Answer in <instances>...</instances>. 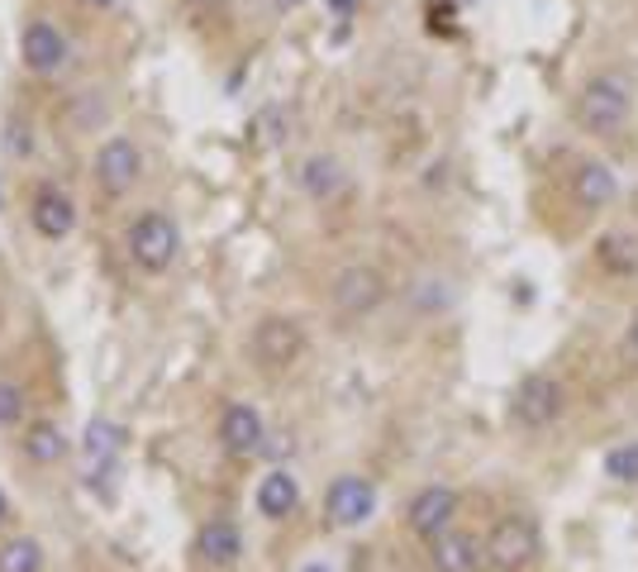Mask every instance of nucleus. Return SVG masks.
Wrapping results in <instances>:
<instances>
[{"label":"nucleus","instance_id":"nucleus-19","mask_svg":"<svg viewBox=\"0 0 638 572\" xmlns=\"http://www.w3.org/2000/svg\"><path fill=\"white\" fill-rule=\"evenodd\" d=\"M0 572H43V544L34 534L0 539Z\"/></svg>","mask_w":638,"mask_h":572},{"label":"nucleus","instance_id":"nucleus-15","mask_svg":"<svg viewBox=\"0 0 638 572\" xmlns=\"http://www.w3.org/2000/svg\"><path fill=\"white\" fill-rule=\"evenodd\" d=\"M429 563L434 572H476L486 563V544H476L462 530H443L439 539H429Z\"/></svg>","mask_w":638,"mask_h":572},{"label":"nucleus","instance_id":"nucleus-11","mask_svg":"<svg viewBox=\"0 0 638 572\" xmlns=\"http://www.w3.org/2000/svg\"><path fill=\"white\" fill-rule=\"evenodd\" d=\"M563 381L548 377V372H534V377H524L519 381V391H515V420L524 429H548L557 416H563Z\"/></svg>","mask_w":638,"mask_h":572},{"label":"nucleus","instance_id":"nucleus-3","mask_svg":"<svg viewBox=\"0 0 638 572\" xmlns=\"http://www.w3.org/2000/svg\"><path fill=\"white\" fill-rule=\"evenodd\" d=\"M248 354L263 372H286L306 354V329H300L291 315H263L248 334Z\"/></svg>","mask_w":638,"mask_h":572},{"label":"nucleus","instance_id":"nucleus-17","mask_svg":"<svg viewBox=\"0 0 638 572\" xmlns=\"http://www.w3.org/2000/svg\"><path fill=\"white\" fill-rule=\"evenodd\" d=\"M572 196H577L586 211H605V205L619 196V182L605 163H582L577 172H572Z\"/></svg>","mask_w":638,"mask_h":572},{"label":"nucleus","instance_id":"nucleus-5","mask_svg":"<svg viewBox=\"0 0 638 572\" xmlns=\"http://www.w3.org/2000/svg\"><path fill=\"white\" fill-rule=\"evenodd\" d=\"M377 515V487L372 477L362 472H343L333 477L329 491H325V520L333 530H362L367 520Z\"/></svg>","mask_w":638,"mask_h":572},{"label":"nucleus","instance_id":"nucleus-12","mask_svg":"<svg viewBox=\"0 0 638 572\" xmlns=\"http://www.w3.org/2000/svg\"><path fill=\"white\" fill-rule=\"evenodd\" d=\"M219 443H225V453H234V458H258L267 443L263 410L253 401H229L219 410Z\"/></svg>","mask_w":638,"mask_h":572},{"label":"nucleus","instance_id":"nucleus-26","mask_svg":"<svg viewBox=\"0 0 638 572\" xmlns=\"http://www.w3.org/2000/svg\"><path fill=\"white\" fill-rule=\"evenodd\" d=\"M6 520H10V501H6V487H0V530H6Z\"/></svg>","mask_w":638,"mask_h":572},{"label":"nucleus","instance_id":"nucleus-20","mask_svg":"<svg viewBox=\"0 0 638 572\" xmlns=\"http://www.w3.org/2000/svg\"><path fill=\"white\" fill-rule=\"evenodd\" d=\"M596 258H600L605 273H619V277L638 273V244H634V238H625V234H605L600 248H596Z\"/></svg>","mask_w":638,"mask_h":572},{"label":"nucleus","instance_id":"nucleus-16","mask_svg":"<svg viewBox=\"0 0 638 572\" xmlns=\"http://www.w3.org/2000/svg\"><path fill=\"white\" fill-rule=\"evenodd\" d=\"M20 449L34 468H53L68 458V435H62V425H53V420H34V425H24Z\"/></svg>","mask_w":638,"mask_h":572},{"label":"nucleus","instance_id":"nucleus-18","mask_svg":"<svg viewBox=\"0 0 638 572\" xmlns=\"http://www.w3.org/2000/svg\"><path fill=\"white\" fill-rule=\"evenodd\" d=\"M343 163L339 157H329V153H315L300 163V186H306V196L310 201H333L343 191Z\"/></svg>","mask_w":638,"mask_h":572},{"label":"nucleus","instance_id":"nucleus-24","mask_svg":"<svg viewBox=\"0 0 638 572\" xmlns=\"http://www.w3.org/2000/svg\"><path fill=\"white\" fill-rule=\"evenodd\" d=\"M625 348L638 358V310H634V320H629V329H625Z\"/></svg>","mask_w":638,"mask_h":572},{"label":"nucleus","instance_id":"nucleus-8","mask_svg":"<svg viewBox=\"0 0 638 572\" xmlns=\"http://www.w3.org/2000/svg\"><path fill=\"white\" fill-rule=\"evenodd\" d=\"M329 300H333L339 315H348V320H362V315H372L381 300H387V277H381L377 267H367V263L343 267L329 286Z\"/></svg>","mask_w":638,"mask_h":572},{"label":"nucleus","instance_id":"nucleus-25","mask_svg":"<svg viewBox=\"0 0 638 572\" xmlns=\"http://www.w3.org/2000/svg\"><path fill=\"white\" fill-rule=\"evenodd\" d=\"M76 6H82V10H115L120 0H76Z\"/></svg>","mask_w":638,"mask_h":572},{"label":"nucleus","instance_id":"nucleus-21","mask_svg":"<svg viewBox=\"0 0 638 572\" xmlns=\"http://www.w3.org/2000/svg\"><path fill=\"white\" fill-rule=\"evenodd\" d=\"M115 453H120V429L105 425V420L86 425V463L91 468H110V463H115Z\"/></svg>","mask_w":638,"mask_h":572},{"label":"nucleus","instance_id":"nucleus-4","mask_svg":"<svg viewBox=\"0 0 638 572\" xmlns=\"http://www.w3.org/2000/svg\"><path fill=\"white\" fill-rule=\"evenodd\" d=\"M91 177H95V186H101V196L124 201L143 182V149L124 134H110L91 157Z\"/></svg>","mask_w":638,"mask_h":572},{"label":"nucleus","instance_id":"nucleus-6","mask_svg":"<svg viewBox=\"0 0 638 572\" xmlns=\"http://www.w3.org/2000/svg\"><path fill=\"white\" fill-rule=\"evenodd\" d=\"M20 58H24V68L34 76L53 82V76H62V72H68V62H72L68 29H62L58 20H29L24 34H20Z\"/></svg>","mask_w":638,"mask_h":572},{"label":"nucleus","instance_id":"nucleus-23","mask_svg":"<svg viewBox=\"0 0 638 572\" xmlns=\"http://www.w3.org/2000/svg\"><path fill=\"white\" fill-rule=\"evenodd\" d=\"M24 387L20 381H0V429H14V425H24Z\"/></svg>","mask_w":638,"mask_h":572},{"label":"nucleus","instance_id":"nucleus-10","mask_svg":"<svg viewBox=\"0 0 638 572\" xmlns=\"http://www.w3.org/2000/svg\"><path fill=\"white\" fill-rule=\"evenodd\" d=\"M191 549H196V563L205 572H234L238 563H244V530H238L234 520L215 515L196 530V544Z\"/></svg>","mask_w":638,"mask_h":572},{"label":"nucleus","instance_id":"nucleus-9","mask_svg":"<svg viewBox=\"0 0 638 572\" xmlns=\"http://www.w3.org/2000/svg\"><path fill=\"white\" fill-rule=\"evenodd\" d=\"M457 491L453 487H443V482H429V487H420L410 497V505H405V524H410V534H420L424 544L429 539H439L443 530H453V520H457Z\"/></svg>","mask_w":638,"mask_h":572},{"label":"nucleus","instance_id":"nucleus-7","mask_svg":"<svg viewBox=\"0 0 638 572\" xmlns=\"http://www.w3.org/2000/svg\"><path fill=\"white\" fill-rule=\"evenodd\" d=\"M538 559V530L524 515H505L496 530L486 534V563L496 572H524Z\"/></svg>","mask_w":638,"mask_h":572},{"label":"nucleus","instance_id":"nucleus-2","mask_svg":"<svg viewBox=\"0 0 638 572\" xmlns=\"http://www.w3.org/2000/svg\"><path fill=\"white\" fill-rule=\"evenodd\" d=\"M629 115H634V86H629L625 72H600L577 95V120H582L586 134L610 139V134L625 130Z\"/></svg>","mask_w":638,"mask_h":572},{"label":"nucleus","instance_id":"nucleus-22","mask_svg":"<svg viewBox=\"0 0 638 572\" xmlns=\"http://www.w3.org/2000/svg\"><path fill=\"white\" fill-rule=\"evenodd\" d=\"M605 477L619 487H634L638 482V443H619V449L605 453Z\"/></svg>","mask_w":638,"mask_h":572},{"label":"nucleus","instance_id":"nucleus-13","mask_svg":"<svg viewBox=\"0 0 638 572\" xmlns=\"http://www.w3.org/2000/svg\"><path fill=\"white\" fill-rule=\"evenodd\" d=\"M29 225H34L39 238H48V244H62V238H72V229H76V201L62 186H39L34 201H29Z\"/></svg>","mask_w":638,"mask_h":572},{"label":"nucleus","instance_id":"nucleus-1","mask_svg":"<svg viewBox=\"0 0 638 572\" xmlns=\"http://www.w3.org/2000/svg\"><path fill=\"white\" fill-rule=\"evenodd\" d=\"M124 253L143 277H163L182 258V225L167 211H138L124 229Z\"/></svg>","mask_w":638,"mask_h":572},{"label":"nucleus","instance_id":"nucleus-14","mask_svg":"<svg viewBox=\"0 0 638 572\" xmlns=\"http://www.w3.org/2000/svg\"><path fill=\"white\" fill-rule=\"evenodd\" d=\"M253 505H258L263 520H291V515L300 511V482H296V472L272 468L267 477H258Z\"/></svg>","mask_w":638,"mask_h":572}]
</instances>
